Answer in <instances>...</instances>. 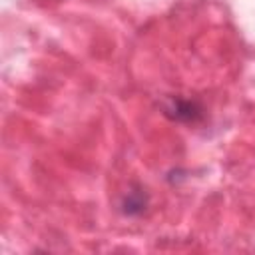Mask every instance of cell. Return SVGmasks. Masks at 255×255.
<instances>
[{"label": "cell", "mask_w": 255, "mask_h": 255, "mask_svg": "<svg viewBox=\"0 0 255 255\" xmlns=\"http://www.w3.org/2000/svg\"><path fill=\"white\" fill-rule=\"evenodd\" d=\"M165 118L173 122H183V124H195L203 118V108L197 100H185V98H171L163 106Z\"/></svg>", "instance_id": "obj_1"}, {"label": "cell", "mask_w": 255, "mask_h": 255, "mask_svg": "<svg viewBox=\"0 0 255 255\" xmlns=\"http://www.w3.org/2000/svg\"><path fill=\"white\" fill-rule=\"evenodd\" d=\"M147 207V193L143 187L129 189L122 199V213L124 215H139Z\"/></svg>", "instance_id": "obj_2"}]
</instances>
